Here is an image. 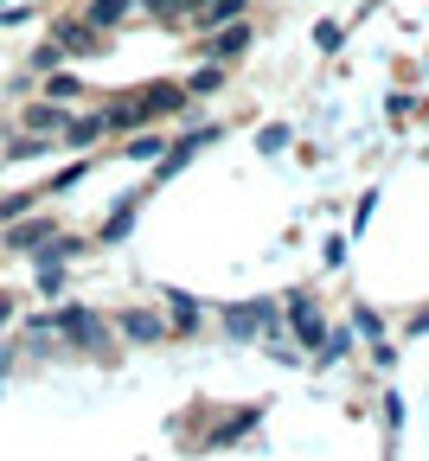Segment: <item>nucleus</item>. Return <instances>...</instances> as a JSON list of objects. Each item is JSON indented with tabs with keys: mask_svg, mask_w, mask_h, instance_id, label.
Segmentation results:
<instances>
[{
	"mask_svg": "<svg viewBox=\"0 0 429 461\" xmlns=\"http://www.w3.org/2000/svg\"><path fill=\"white\" fill-rule=\"evenodd\" d=\"M179 103H187V90H179V84H160V90H135V96L122 103L115 115H103V129H135V122H154V115H173Z\"/></svg>",
	"mask_w": 429,
	"mask_h": 461,
	"instance_id": "obj_1",
	"label": "nucleus"
},
{
	"mask_svg": "<svg viewBox=\"0 0 429 461\" xmlns=\"http://www.w3.org/2000/svg\"><path fill=\"white\" fill-rule=\"evenodd\" d=\"M58 327H65L78 346H90V353H103V346H109V327H103L96 314H84V308H65V314H58Z\"/></svg>",
	"mask_w": 429,
	"mask_h": 461,
	"instance_id": "obj_2",
	"label": "nucleus"
},
{
	"mask_svg": "<svg viewBox=\"0 0 429 461\" xmlns=\"http://www.w3.org/2000/svg\"><path fill=\"white\" fill-rule=\"evenodd\" d=\"M288 321H295V333H301V339H308V346H321V339H327V327H321V314H315V302H295V314H288Z\"/></svg>",
	"mask_w": 429,
	"mask_h": 461,
	"instance_id": "obj_3",
	"label": "nucleus"
},
{
	"mask_svg": "<svg viewBox=\"0 0 429 461\" xmlns=\"http://www.w3.org/2000/svg\"><path fill=\"white\" fill-rule=\"evenodd\" d=\"M243 45H251V32H243V26H224V32H212V39H205V51H212V58H237Z\"/></svg>",
	"mask_w": 429,
	"mask_h": 461,
	"instance_id": "obj_4",
	"label": "nucleus"
},
{
	"mask_svg": "<svg viewBox=\"0 0 429 461\" xmlns=\"http://www.w3.org/2000/svg\"><path fill=\"white\" fill-rule=\"evenodd\" d=\"M269 327V308L257 302V308H231V333H243V339H251V333H263Z\"/></svg>",
	"mask_w": 429,
	"mask_h": 461,
	"instance_id": "obj_5",
	"label": "nucleus"
},
{
	"mask_svg": "<svg viewBox=\"0 0 429 461\" xmlns=\"http://www.w3.org/2000/svg\"><path fill=\"white\" fill-rule=\"evenodd\" d=\"M122 333H129V339H160V321H154V314H129V321H122Z\"/></svg>",
	"mask_w": 429,
	"mask_h": 461,
	"instance_id": "obj_6",
	"label": "nucleus"
},
{
	"mask_svg": "<svg viewBox=\"0 0 429 461\" xmlns=\"http://www.w3.org/2000/svg\"><path fill=\"white\" fill-rule=\"evenodd\" d=\"M122 14H129V0H96V7H90V26H115Z\"/></svg>",
	"mask_w": 429,
	"mask_h": 461,
	"instance_id": "obj_7",
	"label": "nucleus"
}]
</instances>
